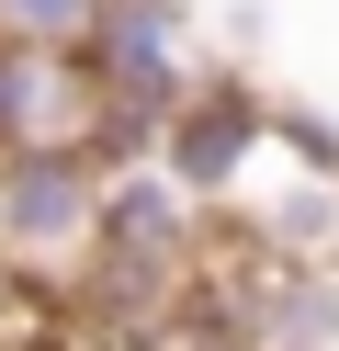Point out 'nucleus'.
<instances>
[{
  "label": "nucleus",
  "instance_id": "1",
  "mask_svg": "<svg viewBox=\"0 0 339 351\" xmlns=\"http://www.w3.org/2000/svg\"><path fill=\"white\" fill-rule=\"evenodd\" d=\"M79 69H90V159L125 170V159H158L170 102L203 69H226V57L203 46L192 0H102L90 34H79Z\"/></svg>",
  "mask_w": 339,
  "mask_h": 351
},
{
  "label": "nucleus",
  "instance_id": "2",
  "mask_svg": "<svg viewBox=\"0 0 339 351\" xmlns=\"http://www.w3.org/2000/svg\"><path fill=\"white\" fill-rule=\"evenodd\" d=\"M102 227V159L90 147H0V272L23 295L79 283Z\"/></svg>",
  "mask_w": 339,
  "mask_h": 351
},
{
  "label": "nucleus",
  "instance_id": "3",
  "mask_svg": "<svg viewBox=\"0 0 339 351\" xmlns=\"http://www.w3.org/2000/svg\"><path fill=\"white\" fill-rule=\"evenodd\" d=\"M271 136H283V102H271L249 69H203L192 91L170 102V125H158V170H170L203 215H226L249 182H260Z\"/></svg>",
  "mask_w": 339,
  "mask_h": 351
},
{
  "label": "nucleus",
  "instance_id": "4",
  "mask_svg": "<svg viewBox=\"0 0 339 351\" xmlns=\"http://www.w3.org/2000/svg\"><path fill=\"white\" fill-rule=\"evenodd\" d=\"M0 147H90V69L45 46H0Z\"/></svg>",
  "mask_w": 339,
  "mask_h": 351
},
{
  "label": "nucleus",
  "instance_id": "5",
  "mask_svg": "<svg viewBox=\"0 0 339 351\" xmlns=\"http://www.w3.org/2000/svg\"><path fill=\"white\" fill-rule=\"evenodd\" d=\"M90 12H102V0H0V46H45V57H79Z\"/></svg>",
  "mask_w": 339,
  "mask_h": 351
},
{
  "label": "nucleus",
  "instance_id": "6",
  "mask_svg": "<svg viewBox=\"0 0 339 351\" xmlns=\"http://www.w3.org/2000/svg\"><path fill=\"white\" fill-rule=\"evenodd\" d=\"M192 328V317H181ZM147 351H238V340H215V328H192V340H147Z\"/></svg>",
  "mask_w": 339,
  "mask_h": 351
},
{
  "label": "nucleus",
  "instance_id": "7",
  "mask_svg": "<svg viewBox=\"0 0 339 351\" xmlns=\"http://www.w3.org/2000/svg\"><path fill=\"white\" fill-rule=\"evenodd\" d=\"M12 306H23V283H12V272H0V317H12Z\"/></svg>",
  "mask_w": 339,
  "mask_h": 351
}]
</instances>
